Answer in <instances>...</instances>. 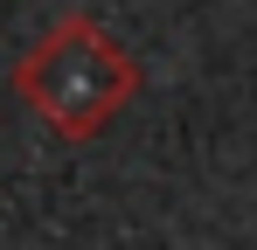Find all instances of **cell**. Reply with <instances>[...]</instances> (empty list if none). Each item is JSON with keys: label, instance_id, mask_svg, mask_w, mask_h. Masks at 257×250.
<instances>
[{"label": "cell", "instance_id": "cell-1", "mask_svg": "<svg viewBox=\"0 0 257 250\" xmlns=\"http://www.w3.org/2000/svg\"><path fill=\"white\" fill-rule=\"evenodd\" d=\"M28 97L49 111V125L90 132L97 118H111V104L125 97V56L97 35L90 21H70L28 63Z\"/></svg>", "mask_w": 257, "mask_h": 250}]
</instances>
